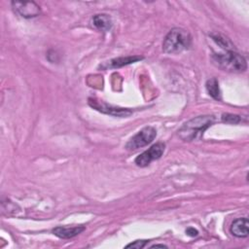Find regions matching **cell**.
Returning <instances> with one entry per match:
<instances>
[{"label":"cell","instance_id":"cell-1","mask_svg":"<svg viewBox=\"0 0 249 249\" xmlns=\"http://www.w3.org/2000/svg\"><path fill=\"white\" fill-rule=\"evenodd\" d=\"M216 122L213 115H200L187 121L179 129L178 136L181 140L191 142L200 140L204 131Z\"/></svg>","mask_w":249,"mask_h":249},{"label":"cell","instance_id":"cell-2","mask_svg":"<svg viewBox=\"0 0 249 249\" xmlns=\"http://www.w3.org/2000/svg\"><path fill=\"white\" fill-rule=\"evenodd\" d=\"M192 46V35L186 29L174 27L166 34L162 42V50L165 53L175 54L189 50Z\"/></svg>","mask_w":249,"mask_h":249},{"label":"cell","instance_id":"cell-3","mask_svg":"<svg viewBox=\"0 0 249 249\" xmlns=\"http://www.w3.org/2000/svg\"><path fill=\"white\" fill-rule=\"evenodd\" d=\"M211 59L218 68L224 71L240 73L247 69L246 59L235 51L214 53L211 56Z\"/></svg>","mask_w":249,"mask_h":249},{"label":"cell","instance_id":"cell-4","mask_svg":"<svg viewBox=\"0 0 249 249\" xmlns=\"http://www.w3.org/2000/svg\"><path fill=\"white\" fill-rule=\"evenodd\" d=\"M157 136V130L153 126H145L134 134L125 144V148L129 151H135L139 148L150 144Z\"/></svg>","mask_w":249,"mask_h":249},{"label":"cell","instance_id":"cell-5","mask_svg":"<svg viewBox=\"0 0 249 249\" xmlns=\"http://www.w3.org/2000/svg\"><path fill=\"white\" fill-rule=\"evenodd\" d=\"M165 149V144L162 142H158L151 146L148 150L140 154L134 160V162L139 167H145L151 163V161L160 159Z\"/></svg>","mask_w":249,"mask_h":249},{"label":"cell","instance_id":"cell-6","mask_svg":"<svg viewBox=\"0 0 249 249\" xmlns=\"http://www.w3.org/2000/svg\"><path fill=\"white\" fill-rule=\"evenodd\" d=\"M89 106H91L93 109L107 114V115H111V116H115V117H120V118H125L128 117L132 114V111L127 109V108H122V107H116L110 104H107L103 101L100 100H96L93 98H89Z\"/></svg>","mask_w":249,"mask_h":249},{"label":"cell","instance_id":"cell-7","mask_svg":"<svg viewBox=\"0 0 249 249\" xmlns=\"http://www.w3.org/2000/svg\"><path fill=\"white\" fill-rule=\"evenodd\" d=\"M11 5L13 11L24 18H35L41 14L40 6L33 1H12Z\"/></svg>","mask_w":249,"mask_h":249},{"label":"cell","instance_id":"cell-8","mask_svg":"<svg viewBox=\"0 0 249 249\" xmlns=\"http://www.w3.org/2000/svg\"><path fill=\"white\" fill-rule=\"evenodd\" d=\"M143 56L139 55H129V56H120L116 58H112L109 61L104 62L102 65H99V68L102 69H111V68H120L124 65H128L139 60H142Z\"/></svg>","mask_w":249,"mask_h":249},{"label":"cell","instance_id":"cell-9","mask_svg":"<svg viewBox=\"0 0 249 249\" xmlns=\"http://www.w3.org/2000/svg\"><path fill=\"white\" fill-rule=\"evenodd\" d=\"M84 231H85L84 226H74V227L58 226L53 230V233L59 238L68 239L80 234Z\"/></svg>","mask_w":249,"mask_h":249},{"label":"cell","instance_id":"cell-10","mask_svg":"<svg viewBox=\"0 0 249 249\" xmlns=\"http://www.w3.org/2000/svg\"><path fill=\"white\" fill-rule=\"evenodd\" d=\"M232 235L236 237H247L249 235V221L246 217L234 220L230 228Z\"/></svg>","mask_w":249,"mask_h":249},{"label":"cell","instance_id":"cell-11","mask_svg":"<svg viewBox=\"0 0 249 249\" xmlns=\"http://www.w3.org/2000/svg\"><path fill=\"white\" fill-rule=\"evenodd\" d=\"M91 24L100 31H109L113 26L112 19L107 14L94 15L91 18Z\"/></svg>","mask_w":249,"mask_h":249},{"label":"cell","instance_id":"cell-12","mask_svg":"<svg viewBox=\"0 0 249 249\" xmlns=\"http://www.w3.org/2000/svg\"><path fill=\"white\" fill-rule=\"evenodd\" d=\"M205 88H206V90H207L208 94L212 98H214L216 100H220L221 99V91H220L219 83H218L217 79L211 78V79L207 80L206 84H205Z\"/></svg>","mask_w":249,"mask_h":249},{"label":"cell","instance_id":"cell-13","mask_svg":"<svg viewBox=\"0 0 249 249\" xmlns=\"http://www.w3.org/2000/svg\"><path fill=\"white\" fill-rule=\"evenodd\" d=\"M210 37L212 38V40L222 49H224L225 51H234L233 50V45L232 43L230 41V39H228L227 37H225L224 35L220 34V33H211Z\"/></svg>","mask_w":249,"mask_h":249},{"label":"cell","instance_id":"cell-14","mask_svg":"<svg viewBox=\"0 0 249 249\" xmlns=\"http://www.w3.org/2000/svg\"><path fill=\"white\" fill-rule=\"evenodd\" d=\"M222 121L228 124H237L241 121L240 116L233 115V114H223L222 115Z\"/></svg>","mask_w":249,"mask_h":249},{"label":"cell","instance_id":"cell-15","mask_svg":"<svg viewBox=\"0 0 249 249\" xmlns=\"http://www.w3.org/2000/svg\"><path fill=\"white\" fill-rule=\"evenodd\" d=\"M148 243V240H135L129 244H127L125 246V248H136V249H140L143 248L146 244Z\"/></svg>","mask_w":249,"mask_h":249},{"label":"cell","instance_id":"cell-16","mask_svg":"<svg viewBox=\"0 0 249 249\" xmlns=\"http://www.w3.org/2000/svg\"><path fill=\"white\" fill-rule=\"evenodd\" d=\"M186 233L189 235V236H192V237H194V236H196L197 234H198V231L195 229V228H188L187 230H186Z\"/></svg>","mask_w":249,"mask_h":249},{"label":"cell","instance_id":"cell-17","mask_svg":"<svg viewBox=\"0 0 249 249\" xmlns=\"http://www.w3.org/2000/svg\"><path fill=\"white\" fill-rule=\"evenodd\" d=\"M167 248L166 245H163V244H155V245H152L150 248Z\"/></svg>","mask_w":249,"mask_h":249}]
</instances>
